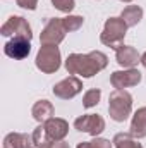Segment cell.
Wrapping results in <instances>:
<instances>
[{
  "mask_svg": "<svg viewBox=\"0 0 146 148\" xmlns=\"http://www.w3.org/2000/svg\"><path fill=\"white\" fill-rule=\"evenodd\" d=\"M62 21H64L65 31H77V29L83 26L84 17H83V16H67V17H64Z\"/></svg>",
  "mask_w": 146,
  "mask_h": 148,
  "instance_id": "obj_20",
  "label": "cell"
},
{
  "mask_svg": "<svg viewBox=\"0 0 146 148\" xmlns=\"http://www.w3.org/2000/svg\"><path fill=\"white\" fill-rule=\"evenodd\" d=\"M33 136L24 133H9L3 138V148H33Z\"/></svg>",
  "mask_w": 146,
  "mask_h": 148,
  "instance_id": "obj_14",
  "label": "cell"
},
{
  "mask_svg": "<svg viewBox=\"0 0 146 148\" xmlns=\"http://www.w3.org/2000/svg\"><path fill=\"white\" fill-rule=\"evenodd\" d=\"M31 40H26V38H12L10 41L5 43L3 47V53L10 59H16V60H21V59H26L31 52Z\"/></svg>",
  "mask_w": 146,
  "mask_h": 148,
  "instance_id": "obj_10",
  "label": "cell"
},
{
  "mask_svg": "<svg viewBox=\"0 0 146 148\" xmlns=\"http://www.w3.org/2000/svg\"><path fill=\"white\" fill-rule=\"evenodd\" d=\"M52 5H53L57 10L69 14V12H71V10L74 9L76 2H74V0H52Z\"/></svg>",
  "mask_w": 146,
  "mask_h": 148,
  "instance_id": "obj_22",
  "label": "cell"
},
{
  "mask_svg": "<svg viewBox=\"0 0 146 148\" xmlns=\"http://www.w3.org/2000/svg\"><path fill=\"white\" fill-rule=\"evenodd\" d=\"M112 143L115 145V148H143L141 143H138L136 138L131 136V133H119V134H115Z\"/></svg>",
  "mask_w": 146,
  "mask_h": 148,
  "instance_id": "obj_18",
  "label": "cell"
},
{
  "mask_svg": "<svg viewBox=\"0 0 146 148\" xmlns=\"http://www.w3.org/2000/svg\"><path fill=\"white\" fill-rule=\"evenodd\" d=\"M36 67L45 74L57 73L60 67V50L57 45H41L36 53Z\"/></svg>",
  "mask_w": 146,
  "mask_h": 148,
  "instance_id": "obj_4",
  "label": "cell"
},
{
  "mask_svg": "<svg viewBox=\"0 0 146 148\" xmlns=\"http://www.w3.org/2000/svg\"><path fill=\"white\" fill-rule=\"evenodd\" d=\"M52 91H53L55 97H59V98H62V100H71V98H74L77 93L83 91V83H81V79H77L76 76H69V77L62 79L60 83H57Z\"/></svg>",
  "mask_w": 146,
  "mask_h": 148,
  "instance_id": "obj_8",
  "label": "cell"
},
{
  "mask_svg": "<svg viewBox=\"0 0 146 148\" xmlns=\"http://www.w3.org/2000/svg\"><path fill=\"white\" fill-rule=\"evenodd\" d=\"M127 24L124 23L122 17H110L105 23V28H103V33H102V43L107 45V47H112V48H119L124 45V38H126V33H127Z\"/></svg>",
  "mask_w": 146,
  "mask_h": 148,
  "instance_id": "obj_3",
  "label": "cell"
},
{
  "mask_svg": "<svg viewBox=\"0 0 146 148\" xmlns=\"http://www.w3.org/2000/svg\"><path fill=\"white\" fill-rule=\"evenodd\" d=\"M141 64H143V67L146 69V52L143 53V55H141Z\"/></svg>",
  "mask_w": 146,
  "mask_h": 148,
  "instance_id": "obj_25",
  "label": "cell"
},
{
  "mask_svg": "<svg viewBox=\"0 0 146 148\" xmlns=\"http://www.w3.org/2000/svg\"><path fill=\"white\" fill-rule=\"evenodd\" d=\"M65 33L67 31L64 28V21L59 17H52L46 21V24L41 31L40 41H41V45H59L65 38Z\"/></svg>",
  "mask_w": 146,
  "mask_h": 148,
  "instance_id": "obj_6",
  "label": "cell"
},
{
  "mask_svg": "<svg viewBox=\"0 0 146 148\" xmlns=\"http://www.w3.org/2000/svg\"><path fill=\"white\" fill-rule=\"evenodd\" d=\"M19 7L23 9H28V10H35L38 5V0H16Z\"/></svg>",
  "mask_w": 146,
  "mask_h": 148,
  "instance_id": "obj_23",
  "label": "cell"
},
{
  "mask_svg": "<svg viewBox=\"0 0 146 148\" xmlns=\"http://www.w3.org/2000/svg\"><path fill=\"white\" fill-rule=\"evenodd\" d=\"M120 2H132V0H120Z\"/></svg>",
  "mask_w": 146,
  "mask_h": 148,
  "instance_id": "obj_26",
  "label": "cell"
},
{
  "mask_svg": "<svg viewBox=\"0 0 146 148\" xmlns=\"http://www.w3.org/2000/svg\"><path fill=\"white\" fill-rule=\"evenodd\" d=\"M31 136H33V143H35L36 148H50V145L53 143L52 138L48 136L46 129H45V124H40L36 129L33 131Z\"/></svg>",
  "mask_w": 146,
  "mask_h": 148,
  "instance_id": "obj_17",
  "label": "cell"
},
{
  "mask_svg": "<svg viewBox=\"0 0 146 148\" xmlns=\"http://www.w3.org/2000/svg\"><path fill=\"white\" fill-rule=\"evenodd\" d=\"M50 148H69V145L62 140V141H53V143L50 145Z\"/></svg>",
  "mask_w": 146,
  "mask_h": 148,
  "instance_id": "obj_24",
  "label": "cell"
},
{
  "mask_svg": "<svg viewBox=\"0 0 146 148\" xmlns=\"http://www.w3.org/2000/svg\"><path fill=\"white\" fill-rule=\"evenodd\" d=\"M45 129H46L48 136L52 138V141H62L69 133V124L64 119L52 117L50 121L45 122Z\"/></svg>",
  "mask_w": 146,
  "mask_h": 148,
  "instance_id": "obj_12",
  "label": "cell"
},
{
  "mask_svg": "<svg viewBox=\"0 0 146 148\" xmlns=\"http://www.w3.org/2000/svg\"><path fill=\"white\" fill-rule=\"evenodd\" d=\"M108 64V57L103 52H89L83 53H71L65 60V69L69 74H79L83 77H93L96 73L103 71Z\"/></svg>",
  "mask_w": 146,
  "mask_h": 148,
  "instance_id": "obj_1",
  "label": "cell"
},
{
  "mask_svg": "<svg viewBox=\"0 0 146 148\" xmlns=\"http://www.w3.org/2000/svg\"><path fill=\"white\" fill-rule=\"evenodd\" d=\"M31 114H33L35 121H38L40 124H45L46 121H50L53 117V105L48 100H38L31 109Z\"/></svg>",
  "mask_w": 146,
  "mask_h": 148,
  "instance_id": "obj_15",
  "label": "cell"
},
{
  "mask_svg": "<svg viewBox=\"0 0 146 148\" xmlns=\"http://www.w3.org/2000/svg\"><path fill=\"white\" fill-rule=\"evenodd\" d=\"M100 98H102V91L98 88L96 90H88L84 93V97H83V107L84 109H91V107L98 105Z\"/></svg>",
  "mask_w": 146,
  "mask_h": 148,
  "instance_id": "obj_19",
  "label": "cell"
},
{
  "mask_svg": "<svg viewBox=\"0 0 146 148\" xmlns=\"http://www.w3.org/2000/svg\"><path fill=\"white\" fill-rule=\"evenodd\" d=\"M141 73L138 69H124V71H115L110 76V83L115 90H124L129 86H136L138 83H141Z\"/></svg>",
  "mask_w": 146,
  "mask_h": 148,
  "instance_id": "obj_9",
  "label": "cell"
},
{
  "mask_svg": "<svg viewBox=\"0 0 146 148\" xmlns=\"http://www.w3.org/2000/svg\"><path fill=\"white\" fill-rule=\"evenodd\" d=\"M120 17L124 19V23H126L129 28H132V26H136V24L143 19V9L138 7V5H127V7L122 10Z\"/></svg>",
  "mask_w": 146,
  "mask_h": 148,
  "instance_id": "obj_16",
  "label": "cell"
},
{
  "mask_svg": "<svg viewBox=\"0 0 146 148\" xmlns=\"http://www.w3.org/2000/svg\"><path fill=\"white\" fill-rule=\"evenodd\" d=\"M77 148H112V143L103 138H95L93 141H81Z\"/></svg>",
  "mask_w": 146,
  "mask_h": 148,
  "instance_id": "obj_21",
  "label": "cell"
},
{
  "mask_svg": "<svg viewBox=\"0 0 146 148\" xmlns=\"http://www.w3.org/2000/svg\"><path fill=\"white\" fill-rule=\"evenodd\" d=\"M108 112L115 122H124L132 112V97L126 90H115L108 98Z\"/></svg>",
  "mask_w": 146,
  "mask_h": 148,
  "instance_id": "obj_2",
  "label": "cell"
},
{
  "mask_svg": "<svg viewBox=\"0 0 146 148\" xmlns=\"http://www.w3.org/2000/svg\"><path fill=\"white\" fill-rule=\"evenodd\" d=\"M74 127L81 133L98 136L105 129V121H103V117H100L96 114H86V115H81L74 121Z\"/></svg>",
  "mask_w": 146,
  "mask_h": 148,
  "instance_id": "obj_7",
  "label": "cell"
},
{
  "mask_svg": "<svg viewBox=\"0 0 146 148\" xmlns=\"http://www.w3.org/2000/svg\"><path fill=\"white\" fill-rule=\"evenodd\" d=\"M0 33L3 36H12V38H26L31 40L33 33H31V26L28 24V21L21 16H10L3 24Z\"/></svg>",
  "mask_w": 146,
  "mask_h": 148,
  "instance_id": "obj_5",
  "label": "cell"
},
{
  "mask_svg": "<svg viewBox=\"0 0 146 148\" xmlns=\"http://www.w3.org/2000/svg\"><path fill=\"white\" fill-rule=\"evenodd\" d=\"M129 133L136 140L146 138V107H141V109H138V110L134 112Z\"/></svg>",
  "mask_w": 146,
  "mask_h": 148,
  "instance_id": "obj_13",
  "label": "cell"
},
{
  "mask_svg": "<svg viewBox=\"0 0 146 148\" xmlns=\"http://www.w3.org/2000/svg\"><path fill=\"white\" fill-rule=\"evenodd\" d=\"M115 59H117L119 66L127 67V69H132L138 62H141V55L138 53V50L134 47H129V45L119 47L115 50Z\"/></svg>",
  "mask_w": 146,
  "mask_h": 148,
  "instance_id": "obj_11",
  "label": "cell"
}]
</instances>
